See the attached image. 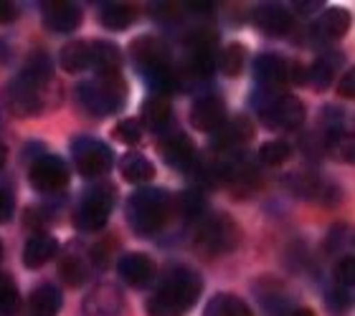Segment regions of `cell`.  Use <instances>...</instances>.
Masks as SVG:
<instances>
[{"label": "cell", "instance_id": "7402d4cb", "mask_svg": "<svg viewBox=\"0 0 355 316\" xmlns=\"http://www.w3.org/2000/svg\"><path fill=\"white\" fill-rule=\"evenodd\" d=\"M61 306H64V296H61V288H56L53 284H44L31 294L28 309L33 316H59Z\"/></svg>", "mask_w": 355, "mask_h": 316}, {"label": "cell", "instance_id": "8fae6325", "mask_svg": "<svg viewBox=\"0 0 355 316\" xmlns=\"http://www.w3.org/2000/svg\"><path fill=\"white\" fill-rule=\"evenodd\" d=\"M191 124L198 132H216L226 124V104L218 96H200L191 109Z\"/></svg>", "mask_w": 355, "mask_h": 316}, {"label": "cell", "instance_id": "d6a6232c", "mask_svg": "<svg viewBox=\"0 0 355 316\" xmlns=\"http://www.w3.org/2000/svg\"><path fill=\"white\" fill-rule=\"evenodd\" d=\"M114 140L125 142V145H137L142 140V124L137 119H122L117 127H114Z\"/></svg>", "mask_w": 355, "mask_h": 316}, {"label": "cell", "instance_id": "ba28073f", "mask_svg": "<svg viewBox=\"0 0 355 316\" xmlns=\"http://www.w3.org/2000/svg\"><path fill=\"white\" fill-rule=\"evenodd\" d=\"M28 180L38 192H59L69 185V169L61 157L44 155L31 165Z\"/></svg>", "mask_w": 355, "mask_h": 316}, {"label": "cell", "instance_id": "ffe728a7", "mask_svg": "<svg viewBox=\"0 0 355 316\" xmlns=\"http://www.w3.org/2000/svg\"><path fill=\"white\" fill-rule=\"evenodd\" d=\"M119 172H122V177L130 185L140 187V185H148L155 177V165L145 155H140V152H127L122 157V162H119Z\"/></svg>", "mask_w": 355, "mask_h": 316}, {"label": "cell", "instance_id": "d4e9b609", "mask_svg": "<svg viewBox=\"0 0 355 316\" xmlns=\"http://www.w3.org/2000/svg\"><path fill=\"white\" fill-rule=\"evenodd\" d=\"M89 61H92V51H89L87 41L64 46L59 53V64L67 74H82L84 68H89Z\"/></svg>", "mask_w": 355, "mask_h": 316}, {"label": "cell", "instance_id": "5bb4252c", "mask_svg": "<svg viewBox=\"0 0 355 316\" xmlns=\"http://www.w3.org/2000/svg\"><path fill=\"white\" fill-rule=\"evenodd\" d=\"M84 309L89 316H117L125 309V299L114 286H99L87 296Z\"/></svg>", "mask_w": 355, "mask_h": 316}, {"label": "cell", "instance_id": "277c9868", "mask_svg": "<svg viewBox=\"0 0 355 316\" xmlns=\"http://www.w3.org/2000/svg\"><path fill=\"white\" fill-rule=\"evenodd\" d=\"M114 200H117V192L112 185H96L87 192L79 203L74 213V225L84 233H94V230H102L107 225L112 215V207H114Z\"/></svg>", "mask_w": 355, "mask_h": 316}, {"label": "cell", "instance_id": "836d02e7", "mask_svg": "<svg viewBox=\"0 0 355 316\" xmlns=\"http://www.w3.org/2000/svg\"><path fill=\"white\" fill-rule=\"evenodd\" d=\"M330 152H333L335 160H343V162H350L353 160V137L350 134H343L340 132H333V137H330Z\"/></svg>", "mask_w": 355, "mask_h": 316}, {"label": "cell", "instance_id": "cb8c5ba5", "mask_svg": "<svg viewBox=\"0 0 355 316\" xmlns=\"http://www.w3.org/2000/svg\"><path fill=\"white\" fill-rule=\"evenodd\" d=\"M163 160L175 169L188 167L193 162V142L185 134H173L163 142Z\"/></svg>", "mask_w": 355, "mask_h": 316}, {"label": "cell", "instance_id": "9c48e42d", "mask_svg": "<svg viewBox=\"0 0 355 316\" xmlns=\"http://www.w3.org/2000/svg\"><path fill=\"white\" fill-rule=\"evenodd\" d=\"M130 51H132L135 66L140 68L145 79H150V76H155V74H160V71H168V68H171V53H168V48L153 36L137 38Z\"/></svg>", "mask_w": 355, "mask_h": 316}, {"label": "cell", "instance_id": "60d3db41", "mask_svg": "<svg viewBox=\"0 0 355 316\" xmlns=\"http://www.w3.org/2000/svg\"><path fill=\"white\" fill-rule=\"evenodd\" d=\"M297 10H302V13H315L320 10V3H295Z\"/></svg>", "mask_w": 355, "mask_h": 316}, {"label": "cell", "instance_id": "d6986e66", "mask_svg": "<svg viewBox=\"0 0 355 316\" xmlns=\"http://www.w3.org/2000/svg\"><path fill=\"white\" fill-rule=\"evenodd\" d=\"M350 26V15L348 10H340V8H330L320 15V21L315 23L312 28V36L320 38V41H338L340 36H345V30Z\"/></svg>", "mask_w": 355, "mask_h": 316}, {"label": "cell", "instance_id": "484cf974", "mask_svg": "<svg viewBox=\"0 0 355 316\" xmlns=\"http://www.w3.org/2000/svg\"><path fill=\"white\" fill-rule=\"evenodd\" d=\"M18 79H23L26 84H31V86L44 89L46 84H49V79H51V59H49L44 51L33 53V56L26 61V66H23Z\"/></svg>", "mask_w": 355, "mask_h": 316}, {"label": "cell", "instance_id": "f35d334b", "mask_svg": "<svg viewBox=\"0 0 355 316\" xmlns=\"http://www.w3.org/2000/svg\"><path fill=\"white\" fill-rule=\"evenodd\" d=\"M15 18H18V8L13 3H8V0H0V26H8Z\"/></svg>", "mask_w": 355, "mask_h": 316}, {"label": "cell", "instance_id": "d590c367", "mask_svg": "<svg viewBox=\"0 0 355 316\" xmlns=\"http://www.w3.org/2000/svg\"><path fill=\"white\" fill-rule=\"evenodd\" d=\"M61 276H64V281H67V284H71V286L82 284V281H84L82 263H79L76 258H69V261H64V266H61Z\"/></svg>", "mask_w": 355, "mask_h": 316}, {"label": "cell", "instance_id": "ab89813d", "mask_svg": "<svg viewBox=\"0 0 355 316\" xmlns=\"http://www.w3.org/2000/svg\"><path fill=\"white\" fill-rule=\"evenodd\" d=\"M353 81H355V76H353V71H348V74L343 76V81H340V86H338V94L340 96H345V99H350L353 96Z\"/></svg>", "mask_w": 355, "mask_h": 316}, {"label": "cell", "instance_id": "f546056e", "mask_svg": "<svg viewBox=\"0 0 355 316\" xmlns=\"http://www.w3.org/2000/svg\"><path fill=\"white\" fill-rule=\"evenodd\" d=\"M18 286L8 273H0V316H13L18 311Z\"/></svg>", "mask_w": 355, "mask_h": 316}, {"label": "cell", "instance_id": "ac0fdd59", "mask_svg": "<svg viewBox=\"0 0 355 316\" xmlns=\"http://www.w3.org/2000/svg\"><path fill=\"white\" fill-rule=\"evenodd\" d=\"M254 137V127L246 117H236L231 124H223L221 129H216L214 147L216 149H231L241 147Z\"/></svg>", "mask_w": 355, "mask_h": 316}, {"label": "cell", "instance_id": "3957f363", "mask_svg": "<svg viewBox=\"0 0 355 316\" xmlns=\"http://www.w3.org/2000/svg\"><path fill=\"white\" fill-rule=\"evenodd\" d=\"M127 96H130L127 84L119 76H96L79 86V99L96 117H110V114L122 111Z\"/></svg>", "mask_w": 355, "mask_h": 316}, {"label": "cell", "instance_id": "44dd1931", "mask_svg": "<svg viewBox=\"0 0 355 316\" xmlns=\"http://www.w3.org/2000/svg\"><path fill=\"white\" fill-rule=\"evenodd\" d=\"M56 250H59L56 238L38 233V236L28 238V243H26V248H23V263L28 266V268H41V266L49 263L56 256Z\"/></svg>", "mask_w": 355, "mask_h": 316}, {"label": "cell", "instance_id": "f1b7e54d", "mask_svg": "<svg viewBox=\"0 0 355 316\" xmlns=\"http://www.w3.org/2000/svg\"><path fill=\"white\" fill-rule=\"evenodd\" d=\"M218 68H221V74L226 76H239L244 71V64H246V48L241 44H229L223 48L221 53V61H216Z\"/></svg>", "mask_w": 355, "mask_h": 316}, {"label": "cell", "instance_id": "5b68a950", "mask_svg": "<svg viewBox=\"0 0 355 316\" xmlns=\"http://www.w3.org/2000/svg\"><path fill=\"white\" fill-rule=\"evenodd\" d=\"M71 155H74L76 172L84 177H99L107 175L114 167V155L102 140H92L82 137L71 145Z\"/></svg>", "mask_w": 355, "mask_h": 316}, {"label": "cell", "instance_id": "8992f818", "mask_svg": "<svg viewBox=\"0 0 355 316\" xmlns=\"http://www.w3.org/2000/svg\"><path fill=\"white\" fill-rule=\"evenodd\" d=\"M257 109L272 129H297L304 122V104L289 94L264 96Z\"/></svg>", "mask_w": 355, "mask_h": 316}, {"label": "cell", "instance_id": "7a4b0ae2", "mask_svg": "<svg viewBox=\"0 0 355 316\" xmlns=\"http://www.w3.org/2000/svg\"><path fill=\"white\" fill-rule=\"evenodd\" d=\"M171 213V195L163 187H137L127 198V223L137 236L160 233Z\"/></svg>", "mask_w": 355, "mask_h": 316}, {"label": "cell", "instance_id": "7c38bea8", "mask_svg": "<svg viewBox=\"0 0 355 316\" xmlns=\"http://www.w3.org/2000/svg\"><path fill=\"white\" fill-rule=\"evenodd\" d=\"M44 23L56 33H71L82 26V8L74 3H46Z\"/></svg>", "mask_w": 355, "mask_h": 316}, {"label": "cell", "instance_id": "4316f807", "mask_svg": "<svg viewBox=\"0 0 355 316\" xmlns=\"http://www.w3.org/2000/svg\"><path fill=\"white\" fill-rule=\"evenodd\" d=\"M203 316H252V309L234 294H216Z\"/></svg>", "mask_w": 355, "mask_h": 316}, {"label": "cell", "instance_id": "83f0119b", "mask_svg": "<svg viewBox=\"0 0 355 316\" xmlns=\"http://www.w3.org/2000/svg\"><path fill=\"white\" fill-rule=\"evenodd\" d=\"M102 26L110 30H127L135 23V10L125 3H110L102 8Z\"/></svg>", "mask_w": 355, "mask_h": 316}, {"label": "cell", "instance_id": "2e32d148", "mask_svg": "<svg viewBox=\"0 0 355 316\" xmlns=\"http://www.w3.org/2000/svg\"><path fill=\"white\" fill-rule=\"evenodd\" d=\"M254 23H257V28L261 33H266V36H284V33H289L295 21H292V13H289L287 8L269 3V6H261L254 13Z\"/></svg>", "mask_w": 355, "mask_h": 316}, {"label": "cell", "instance_id": "30bf717a", "mask_svg": "<svg viewBox=\"0 0 355 316\" xmlns=\"http://www.w3.org/2000/svg\"><path fill=\"white\" fill-rule=\"evenodd\" d=\"M41 91H44V89H36V86H31V84H26L23 79H15L6 86L3 102H6V106L13 111L15 117H33V114H38L41 106H44Z\"/></svg>", "mask_w": 355, "mask_h": 316}, {"label": "cell", "instance_id": "4fadbf2b", "mask_svg": "<svg viewBox=\"0 0 355 316\" xmlns=\"http://www.w3.org/2000/svg\"><path fill=\"white\" fill-rule=\"evenodd\" d=\"M117 271L130 286H148L150 281H153L155 266H153V261L145 253H127V256L119 258Z\"/></svg>", "mask_w": 355, "mask_h": 316}, {"label": "cell", "instance_id": "8d00e7d4", "mask_svg": "<svg viewBox=\"0 0 355 316\" xmlns=\"http://www.w3.org/2000/svg\"><path fill=\"white\" fill-rule=\"evenodd\" d=\"M327 304H330V309H333L335 314H343V311H348V306H350V288L335 286L333 294L327 296Z\"/></svg>", "mask_w": 355, "mask_h": 316}, {"label": "cell", "instance_id": "e575fe53", "mask_svg": "<svg viewBox=\"0 0 355 316\" xmlns=\"http://www.w3.org/2000/svg\"><path fill=\"white\" fill-rule=\"evenodd\" d=\"M335 281H338V286L340 288H353V281H355V261L353 258H343L340 263L335 266Z\"/></svg>", "mask_w": 355, "mask_h": 316}, {"label": "cell", "instance_id": "ee69618b", "mask_svg": "<svg viewBox=\"0 0 355 316\" xmlns=\"http://www.w3.org/2000/svg\"><path fill=\"white\" fill-rule=\"evenodd\" d=\"M0 258H3V243H0Z\"/></svg>", "mask_w": 355, "mask_h": 316}, {"label": "cell", "instance_id": "603a6c76", "mask_svg": "<svg viewBox=\"0 0 355 316\" xmlns=\"http://www.w3.org/2000/svg\"><path fill=\"white\" fill-rule=\"evenodd\" d=\"M142 122L153 132H165L171 124V104L165 96H150L142 104Z\"/></svg>", "mask_w": 355, "mask_h": 316}, {"label": "cell", "instance_id": "1f68e13d", "mask_svg": "<svg viewBox=\"0 0 355 316\" xmlns=\"http://www.w3.org/2000/svg\"><path fill=\"white\" fill-rule=\"evenodd\" d=\"M304 81L318 91H325L333 84V66L327 61H315L307 71H304Z\"/></svg>", "mask_w": 355, "mask_h": 316}, {"label": "cell", "instance_id": "4dcf8cb0", "mask_svg": "<svg viewBox=\"0 0 355 316\" xmlns=\"http://www.w3.org/2000/svg\"><path fill=\"white\" fill-rule=\"evenodd\" d=\"M259 160L264 162L266 167H279L289 160V145L282 140H272L264 142L259 149Z\"/></svg>", "mask_w": 355, "mask_h": 316}, {"label": "cell", "instance_id": "52a82bcc", "mask_svg": "<svg viewBox=\"0 0 355 316\" xmlns=\"http://www.w3.org/2000/svg\"><path fill=\"white\" fill-rule=\"evenodd\" d=\"M198 243L208 253H229L239 243V228L229 215H211L198 230Z\"/></svg>", "mask_w": 355, "mask_h": 316}, {"label": "cell", "instance_id": "7bdbcfd3", "mask_svg": "<svg viewBox=\"0 0 355 316\" xmlns=\"http://www.w3.org/2000/svg\"><path fill=\"white\" fill-rule=\"evenodd\" d=\"M6 162H8V147L6 145H0V169L6 167Z\"/></svg>", "mask_w": 355, "mask_h": 316}, {"label": "cell", "instance_id": "b9f144b4", "mask_svg": "<svg viewBox=\"0 0 355 316\" xmlns=\"http://www.w3.org/2000/svg\"><path fill=\"white\" fill-rule=\"evenodd\" d=\"M287 316H312V311L304 309V306H292V311Z\"/></svg>", "mask_w": 355, "mask_h": 316}, {"label": "cell", "instance_id": "74e56055", "mask_svg": "<svg viewBox=\"0 0 355 316\" xmlns=\"http://www.w3.org/2000/svg\"><path fill=\"white\" fill-rule=\"evenodd\" d=\"M10 215H13V198L10 192L0 187V223L10 221Z\"/></svg>", "mask_w": 355, "mask_h": 316}, {"label": "cell", "instance_id": "e0dca14e", "mask_svg": "<svg viewBox=\"0 0 355 316\" xmlns=\"http://www.w3.org/2000/svg\"><path fill=\"white\" fill-rule=\"evenodd\" d=\"M89 51H92L89 68H94L99 76H119L122 53H119L117 46L110 44V41H94V44H89Z\"/></svg>", "mask_w": 355, "mask_h": 316}, {"label": "cell", "instance_id": "6da1fadb", "mask_svg": "<svg viewBox=\"0 0 355 316\" xmlns=\"http://www.w3.org/2000/svg\"><path fill=\"white\" fill-rule=\"evenodd\" d=\"M200 296L198 273L180 268L163 281V286L148 299V316H185Z\"/></svg>", "mask_w": 355, "mask_h": 316}, {"label": "cell", "instance_id": "9a60e30c", "mask_svg": "<svg viewBox=\"0 0 355 316\" xmlns=\"http://www.w3.org/2000/svg\"><path fill=\"white\" fill-rule=\"evenodd\" d=\"M287 68L289 66H284V61H282L279 56H274V53H264V56H259L257 64H254V76H257V81L261 84V89L272 94L274 89L289 81Z\"/></svg>", "mask_w": 355, "mask_h": 316}]
</instances>
